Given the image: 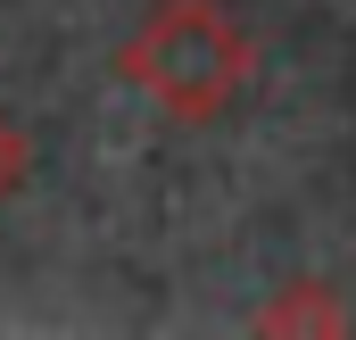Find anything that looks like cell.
Instances as JSON below:
<instances>
[{
  "label": "cell",
  "mask_w": 356,
  "mask_h": 340,
  "mask_svg": "<svg viewBox=\"0 0 356 340\" xmlns=\"http://www.w3.org/2000/svg\"><path fill=\"white\" fill-rule=\"evenodd\" d=\"M25 167H33V150H25V133H17V116H0V199L25 183Z\"/></svg>",
  "instance_id": "obj_2"
},
{
  "label": "cell",
  "mask_w": 356,
  "mask_h": 340,
  "mask_svg": "<svg viewBox=\"0 0 356 340\" xmlns=\"http://www.w3.org/2000/svg\"><path fill=\"white\" fill-rule=\"evenodd\" d=\"M124 84H141L166 116L216 125L249 91V33L224 17V0H158L124 42Z\"/></svg>",
  "instance_id": "obj_1"
}]
</instances>
